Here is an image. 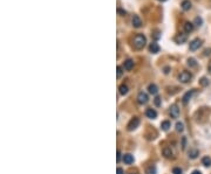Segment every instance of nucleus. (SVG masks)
<instances>
[{
    "label": "nucleus",
    "instance_id": "nucleus-32",
    "mask_svg": "<svg viewBox=\"0 0 211 174\" xmlns=\"http://www.w3.org/2000/svg\"><path fill=\"white\" fill-rule=\"evenodd\" d=\"M211 54V49H207L205 50V55H210Z\"/></svg>",
    "mask_w": 211,
    "mask_h": 174
},
{
    "label": "nucleus",
    "instance_id": "nucleus-34",
    "mask_svg": "<svg viewBox=\"0 0 211 174\" xmlns=\"http://www.w3.org/2000/svg\"><path fill=\"white\" fill-rule=\"evenodd\" d=\"M208 70H209V73L211 74V62H210V64H209V67H208Z\"/></svg>",
    "mask_w": 211,
    "mask_h": 174
},
{
    "label": "nucleus",
    "instance_id": "nucleus-31",
    "mask_svg": "<svg viewBox=\"0 0 211 174\" xmlns=\"http://www.w3.org/2000/svg\"><path fill=\"white\" fill-rule=\"evenodd\" d=\"M117 174H123V170L118 167V168H117Z\"/></svg>",
    "mask_w": 211,
    "mask_h": 174
},
{
    "label": "nucleus",
    "instance_id": "nucleus-5",
    "mask_svg": "<svg viewBox=\"0 0 211 174\" xmlns=\"http://www.w3.org/2000/svg\"><path fill=\"white\" fill-rule=\"evenodd\" d=\"M148 95L145 93V92H143V91H141V92H138V95H137V102L140 103V104H145L147 102H148Z\"/></svg>",
    "mask_w": 211,
    "mask_h": 174
},
{
    "label": "nucleus",
    "instance_id": "nucleus-3",
    "mask_svg": "<svg viewBox=\"0 0 211 174\" xmlns=\"http://www.w3.org/2000/svg\"><path fill=\"white\" fill-rule=\"evenodd\" d=\"M201 46H202V40H201V39H194V40L190 42L189 48H190L191 52H195V50L200 49Z\"/></svg>",
    "mask_w": 211,
    "mask_h": 174
},
{
    "label": "nucleus",
    "instance_id": "nucleus-27",
    "mask_svg": "<svg viewBox=\"0 0 211 174\" xmlns=\"http://www.w3.org/2000/svg\"><path fill=\"white\" fill-rule=\"evenodd\" d=\"M201 84L205 87V86H208V84H209V81H208V80H207L205 77H203V79L201 80Z\"/></svg>",
    "mask_w": 211,
    "mask_h": 174
},
{
    "label": "nucleus",
    "instance_id": "nucleus-1",
    "mask_svg": "<svg viewBox=\"0 0 211 174\" xmlns=\"http://www.w3.org/2000/svg\"><path fill=\"white\" fill-rule=\"evenodd\" d=\"M145 43H147V39H145V36L142 35V34H137V35L134 37V40H133V45H134V47H135L136 49H142V48H144Z\"/></svg>",
    "mask_w": 211,
    "mask_h": 174
},
{
    "label": "nucleus",
    "instance_id": "nucleus-36",
    "mask_svg": "<svg viewBox=\"0 0 211 174\" xmlns=\"http://www.w3.org/2000/svg\"><path fill=\"white\" fill-rule=\"evenodd\" d=\"M131 174H136V173H131Z\"/></svg>",
    "mask_w": 211,
    "mask_h": 174
},
{
    "label": "nucleus",
    "instance_id": "nucleus-19",
    "mask_svg": "<svg viewBox=\"0 0 211 174\" xmlns=\"http://www.w3.org/2000/svg\"><path fill=\"white\" fill-rule=\"evenodd\" d=\"M202 164H203L204 166H207V167L211 166V158H209V157H204V158L202 159Z\"/></svg>",
    "mask_w": 211,
    "mask_h": 174
},
{
    "label": "nucleus",
    "instance_id": "nucleus-9",
    "mask_svg": "<svg viewBox=\"0 0 211 174\" xmlns=\"http://www.w3.org/2000/svg\"><path fill=\"white\" fill-rule=\"evenodd\" d=\"M195 92H196L195 90H190V91H188V92L183 96V103H184V104H187V103H188V102L192 98V96H194V93H195Z\"/></svg>",
    "mask_w": 211,
    "mask_h": 174
},
{
    "label": "nucleus",
    "instance_id": "nucleus-25",
    "mask_svg": "<svg viewBox=\"0 0 211 174\" xmlns=\"http://www.w3.org/2000/svg\"><path fill=\"white\" fill-rule=\"evenodd\" d=\"M195 23H196V26H202V23H203V20L201 19V18H196L195 19Z\"/></svg>",
    "mask_w": 211,
    "mask_h": 174
},
{
    "label": "nucleus",
    "instance_id": "nucleus-10",
    "mask_svg": "<svg viewBox=\"0 0 211 174\" xmlns=\"http://www.w3.org/2000/svg\"><path fill=\"white\" fill-rule=\"evenodd\" d=\"M149 50H150V53H153V54H157V53L160 52V46H158L156 42H153V43H150V46H149Z\"/></svg>",
    "mask_w": 211,
    "mask_h": 174
},
{
    "label": "nucleus",
    "instance_id": "nucleus-4",
    "mask_svg": "<svg viewBox=\"0 0 211 174\" xmlns=\"http://www.w3.org/2000/svg\"><path fill=\"white\" fill-rule=\"evenodd\" d=\"M138 124H140V119H138L137 117H134V118L129 122V124H128V130H129V131L135 130V129L138 126Z\"/></svg>",
    "mask_w": 211,
    "mask_h": 174
},
{
    "label": "nucleus",
    "instance_id": "nucleus-26",
    "mask_svg": "<svg viewBox=\"0 0 211 174\" xmlns=\"http://www.w3.org/2000/svg\"><path fill=\"white\" fill-rule=\"evenodd\" d=\"M173 173L174 174H182V170H181L180 167H175V168L173 170Z\"/></svg>",
    "mask_w": 211,
    "mask_h": 174
},
{
    "label": "nucleus",
    "instance_id": "nucleus-30",
    "mask_svg": "<svg viewBox=\"0 0 211 174\" xmlns=\"http://www.w3.org/2000/svg\"><path fill=\"white\" fill-rule=\"evenodd\" d=\"M120 159H121V152H120V151H117V163L120 161Z\"/></svg>",
    "mask_w": 211,
    "mask_h": 174
},
{
    "label": "nucleus",
    "instance_id": "nucleus-7",
    "mask_svg": "<svg viewBox=\"0 0 211 174\" xmlns=\"http://www.w3.org/2000/svg\"><path fill=\"white\" fill-rule=\"evenodd\" d=\"M170 116L174 117V118H177L180 116V109H178L177 105H173L170 108Z\"/></svg>",
    "mask_w": 211,
    "mask_h": 174
},
{
    "label": "nucleus",
    "instance_id": "nucleus-35",
    "mask_svg": "<svg viewBox=\"0 0 211 174\" xmlns=\"http://www.w3.org/2000/svg\"><path fill=\"white\" fill-rule=\"evenodd\" d=\"M158 1H165V0H158Z\"/></svg>",
    "mask_w": 211,
    "mask_h": 174
},
{
    "label": "nucleus",
    "instance_id": "nucleus-14",
    "mask_svg": "<svg viewBox=\"0 0 211 174\" xmlns=\"http://www.w3.org/2000/svg\"><path fill=\"white\" fill-rule=\"evenodd\" d=\"M181 6H182V9H183V11H189V9L191 8V2H190V0H184Z\"/></svg>",
    "mask_w": 211,
    "mask_h": 174
},
{
    "label": "nucleus",
    "instance_id": "nucleus-18",
    "mask_svg": "<svg viewBox=\"0 0 211 174\" xmlns=\"http://www.w3.org/2000/svg\"><path fill=\"white\" fill-rule=\"evenodd\" d=\"M161 127H162L163 131H168L169 127H170V122H169V120H164V122H162Z\"/></svg>",
    "mask_w": 211,
    "mask_h": 174
},
{
    "label": "nucleus",
    "instance_id": "nucleus-20",
    "mask_svg": "<svg viewBox=\"0 0 211 174\" xmlns=\"http://www.w3.org/2000/svg\"><path fill=\"white\" fill-rule=\"evenodd\" d=\"M198 154H200V152H198L197 150H191V151L189 152V157H190L191 159H196Z\"/></svg>",
    "mask_w": 211,
    "mask_h": 174
},
{
    "label": "nucleus",
    "instance_id": "nucleus-13",
    "mask_svg": "<svg viewBox=\"0 0 211 174\" xmlns=\"http://www.w3.org/2000/svg\"><path fill=\"white\" fill-rule=\"evenodd\" d=\"M194 30V23L191 22H185L184 23V32L185 33H191Z\"/></svg>",
    "mask_w": 211,
    "mask_h": 174
},
{
    "label": "nucleus",
    "instance_id": "nucleus-17",
    "mask_svg": "<svg viewBox=\"0 0 211 174\" xmlns=\"http://www.w3.org/2000/svg\"><path fill=\"white\" fill-rule=\"evenodd\" d=\"M148 90H149V92L151 93V95H156L157 93V91H158V89H157V86L156 84H149V87H148Z\"/></svg>",
    "mask_w": 211,
    "mask_h": 174
},
{
    "label": "nucleus",
    "instance_id": "nucleus-21",
    "mask_svg": "<svg viewBox=\"0 0 211 174\" xmlns=\"http://www.w3.org/2000/svg\"><path fill=\"white\" fill-rule=\"evenodd\" d=\"M120 93H122V95H125V93H128V87H127L125 84H122V86H120Z\"/></svg>",
    "mask_w": 211,
    "mask_h": 174
},
{
    "label": "nucleus",
    "instance_id": "nucleus-15",
    "mask_svg": "<svg viewBox=\"0 0 211 174\" xmlns=\"http://www.w3.org/2000/svg\"><path fill=\"white\" fill-rule=\"evenodd\" d=\"M133 67H134V61L133 60H127L125 62H124V69L125 70H131L133 69Z\"/></svg>",
    "mask_w": 211,
    "mask_h": 174
},
{
    "label": "nucleus",
    "instance_id": "nucleus-8",
    "mask_svg": "<svg viewBox=\"0 0 211 174\" xmlns=\"http://www.w3.org/2000/svg\"><path fill=\"white\" fill-rule=\"evenodd\" d=\"M133 26L135 27V28H140L141 26H142V20L140 19V16L138 15H134V18H133Z\"/></svg>",
    "mask_w": 211,
    "mask_h": 174
},
{
    "label": "nucleus",
    "instance_id": "nucleus-28",
    "mask_svg": "<svg viewBox=\"0 0 211 174\" xmlns=\"http://www.w3.org/2000/svg\"><path fill=\"white\" fill-rule=\"evenodd\" d=\"M121 75H122V68L118 66V67H117V79H120Z\"/></svg>",
    "mask_w": 211,
    "mask_h": 174
},
{
    "label": "nucleus",
    "instance_id": "nucleus-33",
    "mask_svg": "<svg viewBox=\"0 0 211 174\" xmlns=\"http://www.w3.org/2000/svg\"><path fill=\"white\" fill-rule=\"evenodd\" d=\"M192 174H202V173H201L200 171H194V172H192Z\"/></svg>",
    "mask_w": 211,
    "mask_h": 174
},
{
    "label": "nucleus",
    "instance_id": "nucleus-12",
    "mask_svg": "<svg viewBox=\"0 0 211 174\" xmlns=\"http://www.w3.org/2000/svg\"><path fill=\"white\" fill-rule=\"evenodd\" d=\"M123 161H124L125 164L130 165V164L134 163V157H133L131 154H124V156H123Z\"/></svg>",
    "mask_w": 211,
    "mask_h": 174
},
{
    "label": "nucleus",
    "instance_id": "nucleus-29",
    "mask_svg": "<svg viewBox=\"0 0 211 174\" xmlns=\"http://www.w3.org/2000/svg\"><path fill=\"white\" fill-rule=\"evenodd\" d=\"M155 104H156L157 106L161 104V98H160V97H156V98H155Z\"/></svg>",
    "mask_w": 211,
    "mask_h": 174
},
{
    "label": "nucleus",
    "instance_id": "nucleus-2",
    "mask_svg": "<svg viewBox=\"0 0 211 174\" xmlns=\"http://www.w3.org/2000/svg\"><path fill=\"white\" fill-rule=\"evenodd\" d=\"M191 79H192V74L189 73V71H187V70L182 71V73L178 75V80H180V82H182V83H189V82L191 81Z\"/></svg>",
    "mask_w": 211,
    "mask_h": 174
},
{
    "label": "nucleus",
    "instance_id": "nucleus-6",
    "mask_svg": "<svg viewBox=\"0 0 211 174\" xmlns=\"http://www.w3.org/2000/svg\"><path fill=\"white\" fill-rule=\"evenodd\" d=\"M187 39H188L187 34H183V33H181V34L176 35V37H175V41H176L178 45H181V43H184V42L187 41Z\"/></svg>",
    "mask_w": 211,
    "mask_h": 174
},
{
    "label": "nucleus",
    "instance_id": "nucleus-16",
    "mask_svg": "<svg viewBox=\"0 0 211 174\" xmlns=\"http://www.w3.org/2000/svg\"><path fill=\"white\" fill-rule=\"evenodd\" d=\"M163 156H164L165 158H171V157H173V151H171V149H170V147H164V149H163Z\"/></svg>",
    "mask_w": 211,
    "mask_h": 174
},
{
    "label": "nucleus",
    "instance_id": "nucleus-23",
    "mask_svg": "<svg viewBox=\"0 0 211 174\" xmlns=\"http://www.w3.org/2000/svg\"><path fill=\"white\" fill-rule=\"evenodd\" d=\"M188 64H189L190 67H196V66H197V63H196V60H195V59H192V57L188 60Z\"/></svg>",
    "mask_w": 211,
    "mask_h": 174
},
{
    "label": "nucleus",
    "instance_id": "nucleus-24",
    "mask_svg": "<svg viewBox=\"0 0 211 174\" xmlns=\"http://www.w3.org/2000/svg\"><path fill=\"white\" fill-rule=\"evenodd\" d=\"M147 174H156V168H155V166H150V167L148 168V171H147Z\"/></svg>",
    "mask_w": 211,
    "mask_h": 174
},
{
    "label": "nucleus",
    "instance_id": "nucleus-11",
    "mask_svg": "<svg viewBox=\"0 0 211 174\" xmlns=\"http://www.w3.org/2000/svg\"><path fill=\"white\" fill-rule=\"evenodd\" d=\"M145 115H147V117H148V118L154 119V118H156L157 112H156L154 109H148V110H147V112H145Z\"/></svg>",
    "mask_w": 211,
    "mask_h": 174
},
{
    "label": "nucleus",
    "instance_id": "nucleus-22",
    "mask_svg": "<svg viewBox=\"0 0 211 174\" xmlns=\"http://www.w3.org/2000/svg\"><path fill=\"white\" fill-rule=\"evenodd\" d=\"M183 130H184V125H183L182 123H180V122H178V123L176 124V131H178V132H182Z\"/></svg>",
    "mask_w": 211,
    "mask_h": 174
}]
</instances>
